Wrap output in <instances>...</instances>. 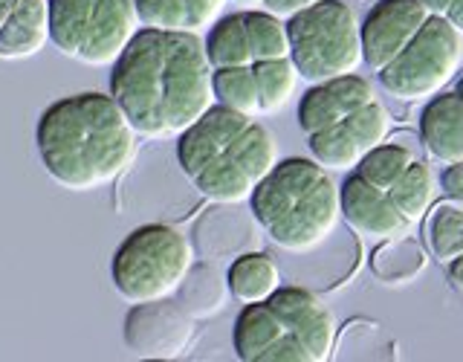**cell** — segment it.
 Returning <instances> with one entry per match:
<instances>
[{
  "label": "cell",
  "instance_id": "20",
  "mask_svg": "<svg viewBox=\"0 0 463 362\" xmlns=\"http://www.w3.org/2000/svg\"><path fill=\"white\" fill-rule=\"evenodd\" d=\"M206 52L214 70H226V67H252V47L250 38H246V24H243V12L226 14V18H217L209 26V38H206Z\"/></svg>",
  "mask_w": 463,
  "mask_h": 362
},
{
  "label": "cell",
  "instance_id": "1",
  "mask_svg": "<svg viewBox=\"0 0 463 362\" xmlns=\"http://www.w3.org/2000/svg\"><path fill=\"white\" fill-rule=\"evenodd\" d=\"M206 43L192 33L139 29L110 72V96L145 139L185 134L217 105Z\"/></svg>",
  "mask_w": 463,
  "mask_h": 362
},
{
  "label": "cell",
  "instance_id": "7",
  "mask_svg": "<svg viewBox=\"0 0 463 362\" xmlns=\"http://www.w3.org/2000/svg\"><path fill=\"white\" fill-rule=\"evenodd\" d=\"M139 26L134 0H50V41L87 67H113Z\"/></svg>",
  "mask_w": 463,
  "mask_h": 362
},
{
  "label": "cell",
  "instance_id": "34",
  "mask_svg": "<svg viewBox=\"0 0 463 362\" xmlns=\"http://www.w3.org/2000/svg\"><path fill=\"white\" fill-rule=\"evenodd\" d=\"M431 14H440V18H446V12H449V6H452V0H420Z\"/></svg>",
  "mask_w": 463,
  "mask_h": 362
},
{
  "label": "cell",
  "instance_id": "30",
  "mask_svg": "<svg viewBox=\"0 0 463 362\" xmlns=\"http://www.w3.org/2000/svg\"><path fill=\"white\" fill-rule=\"evenodd\" d=\"M316 4H318V0H264L267 12L279 14V18H284V21H289L293 14H298V12H304V9H310V6H316Z\"/></svg>",
  "mask_w": 463,
  "mask_h": 362
},
{
  "label": "cell",
  "instance_id": "3",
  "mask_svg": "<svg viewBox=\"0 0 463 362\" xmlns=\"http://www.w3.org/2000/svg\"><path fill=\"white\" fill-rule=\"evenodd\" d=\"M177 166L200 197L246 203L279 166V142L255 116L214 105L177 137Z\"/></svg>",
  "mask_w": 463,
  "mask_h": 362
},
{
  "label": "cell",
  "instance_id": "31",
  "mask_svg": "<svg viewBox=\"0 0 463 362\" xmlns=\"http://www.w3.org/2000/svg\"><path fill=\"white\" fill-rule=\"evenodd\" d=\"M440 186H443V192L449 197H455L463 203V163H455V166H449L443 171V177H440Z\"/></svg>",
  "mask_w": 463,
  "mask_h": 362
},
{
  "label": "cell",
  "instance_id": "22",
  "mask_svg": "<svg viewBox=\"0 0 463 362\" xmlns=\"http://www.w3.org/2000/svg\"><path fill=\"white\" fill-rule=\"evenodd\" d=\"M307 148L316 163L325 166L327 171H354L365 157V148H362L345 122L307 134Z\"/></svg>",
  "mask_w": 463,
  "mask_h": 362
},
{
  "label": "cell",
  "instance_id": "35",
  "mask_svg": "<svg viewBox=\"0 0 463 362\" xmlns=\"http://www.w3.org/2000/svg\"><path fill=\"white\" fill-rule=\"evenodd\" d=\"M14 4H18V0H0V29L6 26V21H9V14H12Z\"/></svg>",
  "mask_w": 463,
  "mask_h": 362
},
{
  "label": "cell",
  "instance_id": "27",
  "mask_svg": "<svg viewBox=\"0 0 463 362\" xmlns=\"http://www.w3.org/2000/svg\"><path fill=\"white\" fill-rule=\"evenodd\" d=\"M414 159H417L414 151L405 148V145L383 142L362 157V163L356 166V174L362 180H368L371 186L383 188V192H391V186L402 177L405 168H409Z\"/></svg>",
  "mask_w": 463,
  "mask_h": 362
},
{
  "label": "cell",
  "instance_id": "25",
  "mask_svg": "<svg viewBox=\"0 0 463 362\" xmlns=\"http://www.w3.org/2000/svg\"><path fill=\"white\" fill-rule=\"evenodd\" d=\"M214 99L217 105L232 108L246 116H264L260 108V93H258V81H255V70L252 67H226V70H214Z\"/></svg>",
  "mask_w": 463,
  "mask_h": 362
},
{
  "label": "cell",
  "instance_id": "29",
  "mask_svg": "<svg viewBox=\"0 0 463 362\" xmlns=\"http://www.w3.org/2000/svg\"><path fill=\"white\" fill-rule=\"evenodd\" d=\"M345 125L351 128V134L359 139V145L368 151H373L376 145H383L391 134V113L385 110V105L380 99L368 101L365 108H359L356 113H351L345 119Z\"/></svg>",
  "mask_w": 463,
  "mask_h": 362
},
{
  "label": "cell",
  "instance_id": "10",
  "mask_svg": "<svg viewBox=\"0 0 463 362\" xmlns=\"http://www.w3.org/2000/svg\"><path fill=\"white\" fill-rule=\"evenodd\" d=\"M122 337L139 359H177L194 339V319L168 299L142 301L128 310Z\"/></svg>",
  "mask_w": 463,
  "mask_h": 362
},
{
  "label": "cell",
  "instance_id": "4",
  "mask_svg": "<svg viewBox=\"0 0 463 362\" xmlns=\"http://www.w3.org/2000/svg\"><path fill=\"white\" fill-rule=\"evenodd\" d=\"M264 235L293 255L318 250L342 221V186L316 159H279L252 195Z\"/></svg>",
  "mask_w": 463,
  "mask_h": 362
},
{
  "label": "cell",
  "instance_id": "16",
  "mask_svg": "<svg viewBox=\"0 0 463 362\" xmlns=\"http://www.w3.org/2000/svg\"><path fill=\"white\" fill-rule=\"evenodd\" d=\"M134 4L142 26L200 35L221 18L229 0H134Z\"/></svg>",
  "mask_w": 463,
  "mask_h": 362
},
{
  "label": "cell",
  "instance_id": "24",
  "mask_svg": "<svg viewBox=\"0 0 463 362\" xmlns=\"http://www.w3.org/2000/svg\"><path fill=\"white\" fill-rule=\"evenodd\" d=\"M255 81L260 93V108L264 113H281L289 99L296 96L298 87V70L293 64V58H269V62H255Z\"/></svg>",
  "mask_w": 463,
  "mask_h": 362
},
{
  "label": "cell",
  "instance_id": "37",
  "mask_svg": "<svg viewBox=\"0 0 463 362\" xmlns=\"http://www.w3.org/2000/svg\"><path fill=\"white\" fill-rule=\"evenodd\" d=\"M458 93H460V96H463V79H460V81H458Z\"/></svg>",
  "mask_w": 463,
  "mask_h": 362
},
{
  "label": "cell",
  "instance_id": "21",
  "mask_svg": "<svg viewBox=\"0 0 463 362\" xmlns=\"http://www.w3.org/2000/svg\"><path fill=\"white\" fill-rule=\"evenodd\" d=\"M388 195L394 200V206L402 212L405 221L420 224L429 214L434 195H438V180H434V171L423 159H414V163L405 168L402 177L391 186Z\"/></svg>",
  "mask_w": 463,
  "mask_h": 362
},
{
  "label": "cell",
  "instance_id": "2",
  "mask_svg": "<svg viewBox=\"0 0 463 362\" xmlns=\"http://www.w3.org/2000/svg\"><path fill=\"white\" fill-rule=\"evenodd\" d=\"M35 145L58 186L67 192H96L134 166L139 134L110 93H76L41 113Z\"/></svg>",
  "mask_w": 463,
  "mask_h": 362
},
{
  "label": "cell",
  "instance_id": "17",
  "mask_svg": "<svg viewBox=\"0 0 463 362\" xmlns=\"http://www.w3.org/2000/svg\"><path fill=\"white\" fill-rule=\"evenodd\" d=\"M50 41V0H18L0 29V58H33Z\"/></svg>",
  "mask_w": 463,
  "mask_h": 362
},
{
  "label": "cell",
  "instance_id": "11",
  "mask_svg": "<svg viewBox=\"0 0 463 362\" xmlns=\"http://www.w3.org/2000/svg\"><path fill=\"white\" fill-rule=\"evenodd\" d=\"M431 18L420 0H380L362 21V52L371 70H385L409 47L414 35Z\"/></svg>",
  "mask_w": 463,
  "mask_h": 362
},
{
  "label": "cell",
  "instance_id": "5",
  "mask_svg": "<svg viewBox=\"0 0 463 362\" xmlns=\"http://www.w3.org/2000/svg\"><path fill=\"white\" fill-rule=\"evenodd\" d=\"M336 333V316L313 290L279 287L238 313L232 342L243 362H327Z\"/></svg>",
  "mask_w": 463,
  "mask_h": 362
},
{
  "label": "cell",
  "instance_id": "26",
  "mask_svg": "<svg viewBox=\"0 0 463 362\" xmlns=\"http://www.w3.org/2000/svg\"><path fill=\"white\" fill-rule=\"evenodd\" d=\"M246 38H250L255 62H269V58H289V33L287 21L272 12L246 9L243 12Z\"/></svg>",
  "mask_w": 463,
  "mask_h": 362
},
{
  "label": "cell",
  "instance_id": "18",
  "mask_svg": "<svg viewBox=\"0 0 463 362\" xmlns=\"http://www.w3.org/2000/svg\"><path fill=\"white\" fill-rule=\"evenodd\" d=\"M229 299H232L229 275H223V270H217L214 261L206 258L200 264H192V270H188L177 290V304L192 319H209L214 313H221L229 304Z\"/></svg>",
  "mask_w": 463,
  "mask_h": 362
},
{
  "label": "cell",
  "instance_id": "12",
  "mask_svg": "<svg viewBox=\"0 0 463 362\" xmlns=\"http://www.w3.org/2000/svg\"><path fill=\"white\" fill-rule=\"evenodd\" d=\"M192 243L194 252L206 261L238 258L260 250L264 226L258 224L252 209H241V203H212L194 221Z\"/></svg>",
  "mask_w": 463,
  "mask_h": 362
},
{
  "label": "cell",
  "instance_id": "13",
  "mask_svg": "<svg viewBox=\"0 0 463 362\" xmlns=\"http://www.w3.org/2000/svg\"><path fill=\"white\" fill-rule=\"evenodd\" d=\"M342 217L354 232L373 241L402 238L411 229V224L394 206L391 195L362 180L356 171L342 183Z\"/></svg>",
  "mask_w": 463,
  "mask_h": 362
},
{
  "label": "cell",
  "instance_id": "9",
  "mask_svg": "<svg viewBox=\"0 0 463 362\" xmlns=\"http://www.w3.org/2000/svg\"><path fill=\"white\" fill-rule=\"evenodd\" d=\"M463 62V33L440 14H431L414 41L385 70L380 84L400 101H429L455 79Z\"/></svg>",
  "mask_w": 463,
  "mask_h": 362
},
{
  "label": "cell",
  "instance_id": "33",
  "mask_svg": "<svg viewBox=\"0 0 463 362\" xmlns=\"http://www.w3.org/2000/svg\"><path fill=\"white\" fill-rule=\"evenodd\" d=\"M449 279H452V284L463 293V255L455 258L452 264H449Z\"/></svg>",
  "mask_w": 463,
  "mask_h": 362
},
{
  "label": "cell",
  "instance_id": "14",
  "mask_svg": "<svg viewBox=\"0 0 463 362\" xmlns=\"http://www.w3.org/2000/svg\"><path fill=\"white\" fill-rule=\"evenodd\" d=\"M373 99H376L373 84L365 76H356V72L330 81H318L301 96L298 125L304 134H316L322 128L345 122L347 116L365 108Z\"/></svg>",
  "mask_w": 463,
  "mask_h": 362
},
{
  "label": "cell",
  "instance_id": "6",
  "mask_svg": "<svg viewBox=\"0 0 463 362\" xmlns=\"http://www.w3.org/2000/svg\"><path fill=\"white\" fill-rule=\"evenodd\" d=\"M194 264V243L177 226L145 224L116 246L110 281L128 304L177 296Z\"/></svg>",
  "mask_w": 463,
  "mask_h": 362
},
{
  "label": "cell",
  "instance_id": "8",
  "mask_svg": "<svg viewBox=\"0 0 463 362\" xmlns=\"http://www.w3.org/2000/svg\"><path fill=\"white\" fill-rule=\"evenodd\" d=\"M289 58L310 84L351 76L365 62L362 24L345 0H318L287 21Z\"/></svg>",
  "mask_w": 463,
  "mask_h": 362
},
{
  "label": "cell",
  "instance_id": "32",
  "mask_svg": "<svg viewBox=\"0 0 463 362\" xmlns=\"http://www.w3.org/2000/svg\"><path fill=\"white\" fill-rule=\"evenodd\" d=\"M446 18L455 24L458 33H463V0H452V6H449Z\"/></svg>",
  "mask_w": 463,
  "mask_h": 362
},
{
  "label": "cell",
  "instance_id": "23",
  "mask_svg": "<svg viewBox=\"0 0 463 362\" xmlns=\"http://www.w3.org/2000/svg\"><path fill=\"white\" fill-rule=\"evenodd\" d=\"M426 267V252L414 238L402 235V238H391L385 241L380 250L371 258V270L376 279H383L388 284H402L417 279Z\"/></svg>",
  "mask_w": 463,
  "mask_h": 362
},
{
  "label": "cell",
  "instance_id": "15",
  "mask_svg": "<svg viewBox=\"0 0 463 362\" xmlns=\"http://www.w3.org/2000/svg\"><path fill=\"white\" fill-rule=\"evenodd\" d=\"M420 137L426 151L446 166L463 163V96L438 93L420 116Z\"/></svg>",
  "mask_w": 463,
  "mask_h": 362
},
{
  "label": "cell",
  "instance_id": "36",
  "mask_svg": "<svg viewBox=\"0 0 463 362\" xmlns=\"http://www.w3.org/2000/svg\"><path fill=\"white\" fill-rule=\"evenodd\" d=\"M235 4H243L246 9H255V6H264V0H235Z\"/></svg>",
  "mask_w": 463,
  "mask_h": 362
},
{
  "label": "cell",
  "instance_id": "28",
  "mask_svg": "<svg viewBox=\"0 0 463 362\" xmlns=\"http://www.w3.org/2000/svg\"><path fill=\"white\" fill-rule=\"evenodd\" d=\"M426 241H429L431 255L443 261V264H452L455 258H460L463 255V212L449 206V203H440L426 221Z\"/></svg>",
  "mask_w": 463,
  "mask_h": 362
},
{
  "label": "cell",
  "instance_id": "19",
  "mask_svg": "<svg viewBox=\"0 0 463 362\" xmlns=\"http://www.w3.org/2000/svg\"><path fill=\"white\" fill-rule=\"evenodd\" d=\"M229 287L232 299H238L241 304L264 301L269 299L275 290L281 287V272L275 267V261L264 252H246L238 255L229 267Z\"/></svg>",
  "mask_w": 463,
  "mask_h": 362
}]
</instances>
